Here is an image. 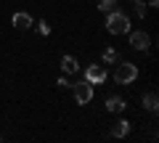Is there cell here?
Listing matches in <instances>:
<instances>
[{
    "instance_id": "1",
    "label": "cell",
    "mask_w": 159,
    "mask_h": 143,
    "mask_svg": "<svg viewBox=\"0 0 159 143\" xmlns=\"http://www.w3.org/2000/svg\"><path fill=\"white\" fill-rule=\"evenodd\" d=\"M106 29H109L111 34H125V32H130V19H127V13L111 11V13H109V19H106Z\"/></svg>"
},
{
    "instance_id": "2",
    "label": "cell",
    "mask_w": 159,
    "mask_h": 143,
    "mask_svg": "<svg viewBox=\"0 0 159 143\" xmlns=\"http://www.w3.org/2000/svg\"><path fill=\"white\" fill-rule=\"evenodd\" d=\"M135 77H138V66L130 61H122L114 69V82H119V85H130V82H135Z\"/></svg>"
},
{
    "instance_id": "3",
    "label": "cell",
    "mask_w": 159,
    "mask_h": 143,
    "mask_svg": "<svg viewBox=\"0 0 159 143\" xmlns=\"http://www.w3.org/2000/svg\"><path fill=\"white\" fill-rule=\"evenodd\" d=\"M74 101L77 103H90L93 101V85L88 80H82V82H74Z\"/></svg>"
},
{
    "instance_id": "4",
    "label": "cell",
    "mask_w": 159,
    "mask_h": 143,
    "mask_svg": "<svg viewBox=\"0 0 159 143\" xmlns=\"http://www.w3.org/2000/svg\"><path fill=\"white\" fill-rule=\"evenodd\" d=\"M85 80L90 82V85H103V82H106V66H101V64L88 66L85 69Z\"/></svg>"
},
{
    "instance_id": "5",
    "label": "cell",
    "mask_w": 159,
    "mask_h": 143,
    "mask_svg": "<svg viewBox=\"0 0 159 143\" xmlns=\"http://www.w3.org/2000/svg\"><path fill=\"white\" fill-rule=\"evenodd\" d=\"M130 48H135V51H146V48H148V34L146 32H130Z\"/></svg>"
},
{
    "instance_id": "6",
    "label": "cell",
    "mask_w": 159,
    "mask_h": 143,
    "mask_svg": "<svg viewBox=\"0 0 159 143\" xmlns=\"http://www.w3.org/2000/svg\"><path fill=\"white\" fill-rule=\"evenodd\" d=\"M11 21H13V27H16V29H21V32L32 27V16H29V13H24V11L13 13V19H11Z\"/></svg>"
},
{
    "instance_id": "7",
    "label": "cell",
    "mask_w": 159,
    "mask_h": 143,
    "mask_svg": "<svg viewBox=\"0 0 159 143\" xmlns=\"http://www.w3.org/2000/svg\"><path fill=\"white\" fill-rule=\"evenodd\" d=\"M125 106H127V103L122 101L119 96H109V98H106V111H122Z\"/></svg>"
},
{
    "instance_id": "8",
    "label": "cell",
    "mask_w": 159,
    "mask_h": 143,
    "mask_svg": "<svg viewBox=\"0 0 159 143\" xmlns=\"http://www.w3.org/2000/svg\"><path fill=\"white\" fill-rule=\"evenodd\" d=\"M61 69L66 72V74H74V72L80 69V64H77V58H74V56H64L61 58Z\"/></svg>"
},
{
    "instance_id": "9",
    "label": "cell",
    "mask_w": 159,
    "mask_h": 143,
    "mask_svg": "<svg viewBox=\"0 0 159 143\" xmlns=\"http://www.w3.org/2000/svg\"><path fill=\"white\" fill-rule=\"evenodd\" d=\"M143 109H148V111H157L159 109V98H157V93H146L143 96Z\"/></svg>"
},
{
    "instance_id": "10",
    "label": "cell",
    "mask_w": 159,
    "mask_h": 143,
    "mask_svg": "<svg viewBox=\"0 0 159 143\" xmlns=\"http://www.w3.org/2000/svg\"><path fill=\"white\" fill-rule=\"evenodd\" d=\"M127 132H130V125H127V122L122 119V122H117V125H114V130H111V135H114V138H125Z\"/></svg>"
},
{
    "instance_id": "11",
    "label": "cell",
    "mask_w": 159,
    "mask_h": 143,
    "mask_svg": "<svg viewBox=\"0 0 159 143\" xmlns=\"http://www.w3.org/2000/svg\"><path fill=\"white\" fill-rule=\"evenodd\" d=\"M117 61V51L114 48H106V53H103V64H114Z\"/></svg>"
},
{
    "instance_id": "12",
    "label": "cell",
    "mask_w": 159,
    "mask_h": 143,
    "mask_svg": "<svg viewBox=\"0 0 159 143\" xmlns=\"http://www.w3.org/2000/svg\"><path fill=\"white\" fill-rule=\"evenodd\" d=\"M98 8L101 11H114V0H98Z\"/></svg>"
},
{
    "instance_id": "13",
    "label": "cell",
    "mask_w": 159,
    "mask_h": 143,
    "mask_svg": "<svg viewBox=\"0 0 159 143\" xmlns=\"http://www.w3.org/2000/svg\"><path fill=\"white\" fill-rule=\"evenodd\" d=\"M146 11H148V8H146V3H135V13H138V16H146Z\"/></svg>"
},
{
    "instance_id": "14",
    "label": "cell",
    "mask_w": 159,
    "mask_h": 143,
    "mask_svg": "<svg viewBox=\"0 0 159 143\" xmlns=\"http://www.w3.org/2000/svg\"><path fill=\"white\" fill-rule=\"evenodd\" d=\"M37 29H40V34H51V27H48V21H37Z\"/></svg>"
},
{
    "instance_id": "15",
    "label": "cell",
    "mask_w": 159,
    "mask_h": 143,
    "mask_svg": "<svg viewBox=\"0 0 159 143\" xmlns=\"http://www.w3.org/2000/svg\"><path fill=\"white\" fill-rule=\"evenodd\" d=\"M58 87H72V85H69L66 77H58Z\"/></svg>"
},
{
    "instance_id": "16",
    "label": "cell",
    "mask_w": 159,
    "mask_h": 143,
    "mask_svg": "<svg viewBox=\"0 0 159 143\" xmlns=\"http://www.w3.org/2000/svg\"><path fill=\"white\" fill-rule=\"evenodd\" d=\"M151 6H159V0H151Z\"/></svg>"
}]
</instances>
